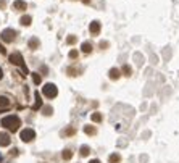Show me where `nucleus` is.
<instances>
[{
	"instance_id": "f257e3e1",
	"label": "nucleus",
	"mask_w": 179,
	"mask_h": 163,
	"mask_svg": "<svg viewBox=\"0 0 179 163\" xmlns=\"http://www.w3.org/2000/svg\"><path fill=\"white\" fill-rule=\"evenodd\" d=\"M19 124H21L19 118L15 116V115H8V116H5L2 121H0V126L6 127V129L11 131V132H16V131L19 129Z\"/></svg>"
},
{
	"instance_id": "f03ea898",
	"label": "nucleus",
	"mask_w": 179,
	"mask_h": 163,
	"mask_svg": "<svg viewBox=\"0 0 179 163\" xmlns=\"http://www.w3.org/2000/svg\"><path fill=\"white\" fill-rule=\"evenodd\" d=\"M10 61L13 63V65L21 66V69H23V74H29V69H27L26 63H24V58H23V55H21L19 52H13V53L10 55Z\"/></svg>"
},
{
	"instance_id": "7ed1b4c3",
	"label": "nucleus",
	"mask_w": 179,
	"mask_h": 163,
	"mask_svg": "<svg viewBox=\"0 0 179 163\" xmlns=\"http://www.w3.org/2000/svg\"><path fill=\"white\" fill-rule=\"evenodd\" d=\"M42 94H44L47 98H55L56 95H58V89H56L55 84L48 82V84H45V86L42 87Z\"/></svg>"
},
{
	"instance_id": "20e7f679",
	"label": "nucleus",
	"mask_w": 179,
	"mask_h": 163,
	"mask_svg": "<svg viewBox=\"0 0 179 163\" xmlns=\"http://www.w3.org/2000/svg\"><path fill=\"white\" fill-rule=\"evenodd\" d=\"M19 137H21L23 142H31V140H34V137H35V131L31 129V127H26V129L21 131Z\"/></svg>"
},
{
	"instance_id": "39448f33",
	"label": "nucleus",
	"mask_w": 179,
	"mask_h": 163,
	"mask_svg": "<svg viewBox=\"0 0 179 163\" xmlns=\"http://www.w3.org/2000/svg\"><path fill=\"white\" fill-rule=\"evenodd\" d=\"M0 37H2V40H5V42H13L16 39V31L8 27V29H5L2 34H0Z\"/></svg>"
},
{
	"instance_id": "423d86ee",
	"label": "nucleus",
	"mask_w": 179,
	"mask_h": 163,
	"mask_svg": "<svg viewBox=\"0 0 179 163\" xmlns=\"http://www.w3.org/2000/svg\"><path fill=\"white\" fill-rule=\"evenodd\" d=\"M100 29H102V24H100L98 21H92V23H90V26H89V31H90V34H92V36H98Z\"/></svg>"
},
{
	"instance_id": "0eeeda50",
	"label": "nucleus",
	"mask_w": 179,
	"mask_h": 163,
	"mask_svg": "<svg viewBox=\"0 0 179 163\" xmlns=\"http://www.w3.org/2000/svg\"><path fill=\"white\" fill-rule=\"evenodd\" d=\"M11 144V137L6 132H0V147H6Z\"/></svg>"
},
{
	"instance_id": "6e6552de",
	"label": "nucleus",
	"mask_w": 179,
	"mask_h": 163,
	"mask_svg": "<svg viewBox=\"0 0 179 163\" xmlns=\"http://www.w3.org/2000/svg\"><path fill=\"white\" fill-rule=\"evenodd\" d=\"M13 8L15 10H19V11H23L27 8V3L24 2V0H16V2H13Z\"/></svg>"
},
{
	"instance_id": "1a4fd4ad",
	"label": "nucleus",
	"mask_w": 179,
	"mask_h": 163,
	"mask_svg": "<svg viewBox=\"0 0 179 163\" xmlns=\"http://www.w3.org/2000/svg\"><path fill=\"white\" fill-rule=\"evenodd\" d=\"M108 76H110V79H113V81L119 79V76H121V69H118V68H111V69H110V73H108Z\"/></svg>"
},
{
	"instance_id": "9d476101",
	"label": "nucleus",
	"mask_w": 179,
	"mask_h": 163,
	"mask_svg": "<svg viewBox=\"0 0 179 163\" xmlns=\"http://www.w3.org/2000/svg\"><path fill=\"white\" fill-rule=\"evenodd\" d=\"M40 107H42V97L39 95V92H35V103H34L32 110H39Z\"/></svg>"
},
{
	"instance_id": "9b49d317",
	"label": "nucleus",
	"mask_w": 179,
	"mask_h": 163,
	"mask_svg": "<svg viewBox=\"0 0 179 163\" xmlns=\"http://www.w3.org/2000/svg\"><path fill=\"white\" fill-rule=\"evenodd\" d=\"M108 161L110 163H119L121 161V155L119 153H111L110 157H108Z\"/></svg>"
},
{
	"instance_id": "f8f14e48",
	"label": "nucleus",
	"mask_w": 179,
	"mask_h": 163,
	"mask_svg": "<svg viewBox=\"0 0 179 163\" xmlns=\"http://www.w3.org/2000/svg\"><path fill=\"white\" fill-rule=\"evenodd\" d=\"M81 50H82L84 53H90V52H92V44H90V42H84L82 47H81Z\"/></svg>"
},
{
	"instance_id": "ddd939ff",
	"label": "nucleus",
	"mask_w": 179,
	"mask_h": 163,
	"mask_svg": "<svg viewBox=\"0 0 179 163\" xmlns=\"http://www.w3.org/2000/svg\"><path fill=\"white\" fill-rule=\"evenodd\" d=\"M121 74H124V76H131L132 74V68L129 65H124L123 68H121Z\"/></svg>"
},
{
	"instance_id": "4468645a",
	"label": "nucleus",
	"mask_w": 179,
	"mask_h": 163,
	"mask_svg": "<svg viewBox=\"0 0 179 163\" xmlns=\"http://www.w3.org/2000/svg\"><path fill=\"white\" fill-rule=\"evenodd\" d=\"M90 119H92V121H94V123H100V121H102V113H98V111H95V113H92V116H90Z\"/></svg>"
},
{
	"instance_id": "2eb2a0df",
	"label": "nucleus",
	"mask_w": 179,
	"mask_h": 163,
	"mask_svg": "<svg viewBox=\"0 0 179 163\" xmlns=\"http://www.w3.org/2000/svg\"><path fill=\"white\" fill-rule=\"evenodd\" d=\"M84 132L89 134V136H94V134L97 132V129H95L94 126H89V124H87V126H84Z\"/></svg>"
},
{
	"instance_id": "dca6fc26",
	"label": "nucleus",
	"mask_w": 179,
	"mask_h": 163,
	"mask_svg": "<svg viewBox=\"0 0 179 163\" xmlns=\"http://www.w3.org/2000/svg\"><path fill=\"white\" fill-rule=\"evenodd\" d=\"M37 47H39V39L37 37H32L29 40V48H31V50H35Z\"/></svg>"
},
{
	"instance_id": "f3484780",
	"label": "nucleus",
	"mask_w": 179,
	"mask_h": 163,
	"mask_svg": "<svg viewBox=\"0 0 179 163\" xmlns=\"http://www.w3.org/2000/svg\"><path fill=\"white\" fill-rule=\"evenodd\" d=\"M61 157H63V160H71V157H73V152H71L69 148H66V150H63Z\"/></svg>"
},
{
	"instance_id": "a211bd4d",
	"label": "nucleus",
	"mask_w": 179,
	"mask_h": 163,
	"mask_svg": "<svg viewBox=\"0 0 179 163\" xmlns=\"http://www.w3.org/2000/svg\"><path fill=\"white\" fill-rule=\"evenodd\" d=\"M3 107H10V100L6 97H0V108Z\"/></svg>"
},
{
	"instance_id": "6ab92c4d",
	"label": "nucleus",
	"mask_w": 179,
	"mask_h": 163,
	"mask_svg": "<svg viewBox=\"0 0 179 163\" xmlns=\"http://www.w3.org/2000/svg\"><path fill=\"white\" fill-rule=\"evenodd\" d=\"M19 23L23 24V26H29L31 24V16H21Z\"/></svg>"
},
{
	"instance_id": "aec40b11",
	"label": "nucleus",
	"mask_w": 179,
	"mask_h": 163,
	"mask_svg": "<svg viewBox=\"0 0 179 163\" xmlns=\"http://www.w3.org/2000/svg\"><path fill=\"white\" fill-rule=\"evenodd\" d=\"M82 157H87V155L90 153V148H89V145H82L81 147V152H79Z\"/></svg>"
},
{
	"instance_id": "412c9836",
	"label": "nucleus",
	"mask_w": 179,
	"mask_h": 163,
	"mask_svg": "<svg viewBox=\"0 0 179 163\" xmlns=\"http://www.w3.org/2000/svg\"><path fill=\"white\" fill-rule=\"evenodd\" d=\"M31 74H32V81H34V82L39 86V84L42 82V77H40V74H39V73H31Z\"/></svg>"
},
{
	"instance_id": "4be33fe9",
	"label": "nucleus",
	"mask_w": 179,
	"mask_h": 163,
	"mask_svg": "<svg viewBox=\"0 0 179 163\" xmlns=\"http://www.w3.org/2000/svg\"><path fill=\"white\" fill-rule=\"evenodd\" d=\"M61 134H63V136H73V134H74V129H73V127H68V129H65Z\"/></svg>"
},
{
	"instance_id": "5701e85b",
	"label": "nucleus",
	"mask_w": 179,
	"mask_h": 163,
	"mask_svg": "<svg viewBox=\"0 0 179 163\" xmlns=\"http://www.w3.org/2000/svg\"><path fill=\"white\" fill-rule=\"evenodd\" d=\"M66 42H68L69 45L76 44V36H68V37H66Z\"/></svg>"
},
{
	"instance_id": "b1692460",
	"label": "nucleus",
	"mask_w": 179,
	"mask_h": 163,
	"mask_svg": "<svg viewBox=\"0 0 179 163\" xmlns=\"http://www.w3.org/2000/svg\"><path fill=\"white\" fill-rule=\"evenodd\" d=\"M52 111H53V110H52V107H45V108H44V115H45V116H48V115H52Z\"/></svg>"
},
{
	"instance_id": "393cba45",
	"label": "nucleus",
	"mask_w": 179,
	"mask_h": 163,
	"mask_svg": "<svg viewBox=\"0 0 179 163\" xmlns=\"http://www.w3.org/2000/svg\"><path fill=\"white\" fill-rule=\"evenodd\" d=\"M69 58H77V50H71L69 52Z\"/></svg>"
},
{
	"instance_id": "a878e982",
	"label": "nucleus",
	"mask_w": 179,
	"mask_h": 163,
	"mask_svg": "<svg viewBox=\"0 0 179 163\" xmlns=\"http://www.w3.org/2000/svg\"><path fill=\"white\" fill-rule=\"evenodd\" d=\"M10 155H11V157H16V155H18V148H11Z\"/></svg>"
},
{
	"instance_id": "bb28decb",
	"label": "nucleus",
	"mask_w": 179,
	"mask_h": 163,
	"mask_svg": "<svg viewBox=\"0 0 179 163\" xmlns=\"http://www.w3.org/2000/svg\"><path fill=\"white\" fill-rule=\"evenodd\" d=\"M68 74H69V76H76V69H74V68H69V69H68Z\"/></svg>"
},
{
	"instance_id": "cd10ccee",
	"label": "nucleus",
	"mask_w": 179,
	"mask_h": 163,
	"mask_svg": "<svg viewBox=\"0 0 179 163\" xmlns=\"http://www.w3.org/2000/svg\"><path fill=\"white\" fill-rule=\"evenodd\" d=\"M0 53H2V55H5V53H6V50H5V47H3L2 44H0Z\"/></svg>"
},
{
	"instance_id": "c85d7f7f",
	"label": "nucleus",
	"mask_w": 179,
	"mask_h": 163,
	"mask_svg": "<svg viewBox=\"0 0 179 163\" xmlns=\"http://www.w3.org/2000/svg\"><path fill=\"white\" fill-rule=\"evenodd\" d=\"M106 45H108V42H100V47L102 48H106Z\"/></svg>"
},
{
	"instance_id": "c756f323",
	"label": "nucleus",
	"mask_w": 179,
	"mask_h": 163,
	"mask_svg": "<svg viewBox=\"0 0 179 163\" xmlns=\"http://www.w3.org/2000/svg\"><path fill=\"white\" fill-rule=\"evenodd\" d=\"M89 163H100V160H98V158H94V160H90Z\"/></svg>"
},
{
	"instance_id": "7c9ffc66",
	"label": "nucleus",
	"mask_w": 179,
	"mask_h": 163,
	"mask_svg": "<svg viewBox=\"0 0 179 163\" xmlns=\"http://www.w3.org/2000/svg\"><path fill=\"white\" fill-rule=\"evenodd\" d=\"M0 6H5V0H0Z\"/></svg>"
},
{
	"instance_id": "2f4dec72",
	"label": "nucleus",
	"mask_w": 179,
	"mask_h": 163,
	"mask_svg": "<svg viewBox=\"0 0 179 163\" xmlns=\"http://www.w3.org/2000/svg\"><path fill=\"white\" fill-rule=\"evenodd\" d=\"M3 77V71H2V68H0V79Z\"/></svg>"
},
{
	"instance_id": "473e14b6",
	"label": "nucleus",
	"mask_w": 179,
	"mask_h": 163,
	"mask_svg": "<svg viewBox=\"0 0 179 163\" xmlns=\"http://www.w3.org/2000/svg\"><path fill=\"white\" fill-rule=\"evenodd\" d=\"M82 2H84V3H89V2H90V0H82Z\"/></svg>"
},
{
	"instance_id": "72a5a7b5",
	"label": "nucleus",
	"mask_w": 179,
	"mask_h": 163,
	"mask_svg": "<svg viewBox=\"0 0 179 163\" xmlns=\"http://www.w3.org/2000/svg\"><path fill=\"white\" fill-rule=\"evenodd\" d=\"M0 161H2V155H0Z\"/></svg>"
}]
</instances>
